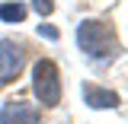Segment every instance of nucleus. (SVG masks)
<instances>
[{"instance_id":"6","label":"nucleus","mask_w":128,"mask_h":124,"mask_svg":"<svg viewBox=\"0 0 128 124\" xmlns=\"http://www.w3.org/2000/svg\"><path fill=\"white\" fill-rule=\"evenodd\" d=\"M0 19L3 22H22L26 19V6L22 3H0Z\"/></svg>"},{"instance_id":"2","label":"nucleus","mask_w":128,"mask_h":124,"mask_svg":"<svg viewBox=\"0 0 128 124\" xmlns=\"http://www.w3.org/2000/svg\"><path fill=\"white\" fill-rule=\"evenodd\" d=\"M32 89L45 108H54L61 102V70L51 57H38V64L32 67Z\"/></svg>"},{"instance_id":"5","label":"nucleus","mask_w":128,"mask_h":124,"mask_svg":"<svg viewBox=\"0 0 128 124\" xmlns=\"http://www.w3.org/2000/svg\"><path fill=\"white\" fill-rule=\"evenodd\" d=\"M80 89H83V102H86L90 108H118V92L102 89V86H96V83H83Z\"/></svg>"},{"instance_id":"7","label":"nucleus","mask_w":128,"mask_h":124,"mask_svg":"<svg viewBox=\"0 0 128 124\" xmlns=\"http://www.w3.org/2000/svg\"><path fill=\"white\" fill-rule=\"evenodd\" d=\"M32 6H35V13H42V16L54 13V0H32Z\"/></svg>"},{"instance_id":"8","label":"nucleus","mask_w":128,"mask_h":124,"mask_svg":"<svg viewBox=\"0 0 128 124\" xmlns=\"http://www.w3.org/2000/svg\"><path fill=\"white\" fill-rule=\"evenodd\" d=\"M38 32H42V35H45V38H51V41H54V38H58V29H54V26H38Z\"/></svg>"},{"instance_id":"4","label":"nucleus","mask_w":128,"mask_h":124,"mask_svg":"<svg viewBox=\"0 0 128 124\" xmlns=\"http://www.w3.org/2000/svg\"><path fill=\"white\" fill-rule=\"evenodd\" d=\"M0 124H42V111L26 99H6L0 105Z\"/></svg>"},{"instance_id":"3","label":"nucleus","mask_w":128,"mask_h":124,"mask_svg":"<svg viewBox=\"0 0 128 124\" xmlns=\"http://www.w3.org/2000/svg\"><path fill=\"white\" fill-rule=\"evenodd\" d=\"M26 67V45L13 38H0V86L13 83Z\"/></svg>"},{"instance_id":"1","label":"nucleus","mask_w":128,"mask_h":124,"mask_svg":"<svg viewBox=\"0 0 128 124\" xmlns=\"http://www.w3.org/2000/svg\"><path fill=\"white\" fill-rule=\"evenodd\" d=\"M77 45L80 51L90 57V61L102 64L118 54V35H115V26L106 22V19H83L77 26Z\"/></svg>"}]
</instances>
